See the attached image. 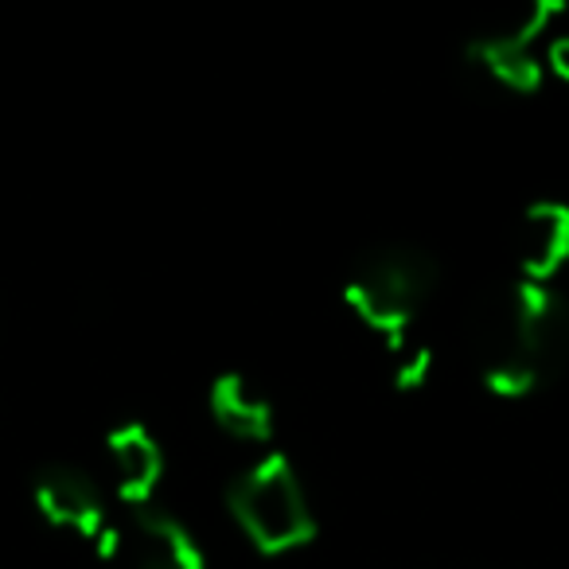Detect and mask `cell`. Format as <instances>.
Here are the masks:
<instances>
[{
	"label": "cell",
	"mask_w": 569,
	"mask_h": 569,
	"mask_svg": "<svg viewBox=\"0 0 569 569\" xmlns=\"http://www.w3.org/2000/svg\"><path fill=\"white\" fill-rule=\"evenodd\" d=\"M472 356L496 398H530L569 371V301L553 284L503 281L472 317Z\"/></svg>",
	"instance_id": "obj_1"
},
{
	"label": "cell",
	"mask_w": 569,
	"mask_h": 569,
	"mask_svg": "<svg viewBox=\"0 0 569 569\" xmlns=\"http://www.w3.org/2000/svg\"><path fill=\"white\" fill-rule=\"evenodd\" d=\"M437 277H441L437 258L421 246H375L356 261V269L343 281V305L356 312L359 325L382 336L390 356H398L410 343H418L413 325L433 301Z\"/></svg>",
	"instance_id": "obj_2"
},
{
	"label": "cell",
	"mask_w": 569,
	"mask_h": 569,
	"mask_svg": "<svg viewBox=\"0 0 569 569\" xmlns=\"http://www.w3.org/2000/svg\"><path fill=\"white\" fill-rule=\"evenodd\" d=\"M227 511L261 553H289L317 535L309 491L284 452H266L230 480Z\"/></svg>",
	"instance_id": "obj_3"
},
{
	"label": "cell",
	"mask_w": 569,
	"mask_h": 569,
	"mask_svg": "<svg viewBox=\"0 0 569 569\" xmlns=\"http://www.w3.org/2000/svg\"><path fill=\"white\" fill-rule=\"evenodd\" d=\"M553 17L558 4H530L515 17L480 28L465 48L468 67H476L491 87L507 94H535L546 79V51H538V43Z\"/></svg>",
	"instance_id": "obj_4"
},
{
	"label": "cell",
	"mask_w": 569,
	"mask_h": 569,
	"mask_svg": "<svg viewBox=\"0 0 569 569\" xmlns=\"http://www.w3.org/2000/svg\"><path fill=\"white\" fill-rule=\"evenodd\" d=\"M98 553L126 569H207L199 538L157 503L129 507L126 519H113Z\"/></svg>",
	"instance_id": "obj_5"
},
{
	"label": "cell",
	"mask_w": 569,
	"mask_h": 569,
	"mask_svg": "<svg viewBox=\"0 0 569 569\" xmlns=\"http://www.w3.org/2000/svg\"><path fill=\"white\" fill-rule=\"evenodd\" d=\"M36 507L40 515L59 530L87 538L98 550L106 530L113 527L110 507H106V491L87 468L79 465H48L36 476Z\"/></svg>",
	"instance_id": "obj_6"
},
{
	"label": "cell",
	"mask_w": 569,
	"mask_h": 569,
	"mask_svg": "<svg viewBox=\"0 0 569 569\" xmlns=\"http://www.w3.org/2000/svg\"><path fill=\"white\" fill-rule=\"evenodd\" d=\"M515 277L535 284H553L569 266V203L538 199L522 211L511 238Z\"/></svg>",
	"instance_id": "obj_7"
},
{
	"label": "cell",
	"mask_w": 569,
	"mask_h": 569,
	"mask_svg": "<svg viewBox=\"0 0 569 569\" xmlns=\"http://www.w3.org/2000/svg\"><path fill=\"white\" fill-rule=\"evenodd\" d=\"M106 460H110V480L121 503H152L160 476H164V449L141 421H126V426H118L106 437Z\"/></svg>",
	"instance_id": "obj_8"
},
{
	"label": "cell",
	"mask_w": 569,
	"mask_h": 569,
	"mask_svg": "<svg viewBox=\"0 0 569 569\" xmlns=\"http://www.w3.org/2000/svg\"><path fill=\"white\" fill-rule=\"evenodd\" d=\"M211 418L222 433L238 441H269L273 433V406L266 390L238 371H227L211 382Z\"/></svg>",
	"instance_id": "obj_9"
},
{
	"label": "cell",
	"mask_w": 569,
	"mask_h": 569,
	"mask_svg": "<svg viewBox=\"0 0 569 569\" xmlns=\"http://www.w3.org/2000/svg\"><path fill=\"white\" fill-rule=\"evenodd\" d=\"M546 71L569 87V32L566 36H553V40L546 43Z\"/></svg>",
	"instance_id": "obj_10"
}]
</instances>
